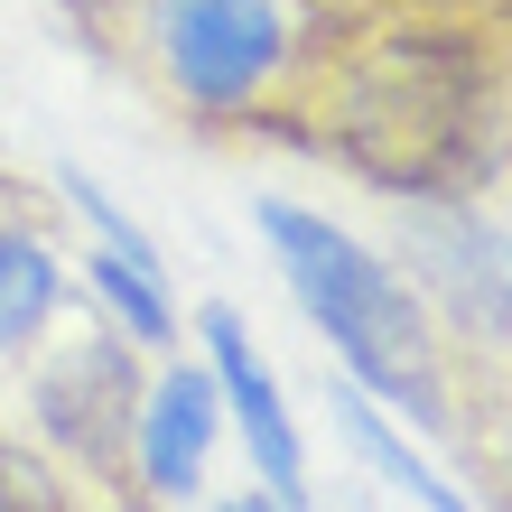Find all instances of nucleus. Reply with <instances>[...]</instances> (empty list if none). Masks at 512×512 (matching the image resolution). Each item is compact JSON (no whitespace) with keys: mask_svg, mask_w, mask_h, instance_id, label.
Returning a JSON list of instances; mask_svg holds the SVG:
<instances>
[{"mask_svg":"<svg viewBox=\"0 0 512 512\" xmlns=\"http://www.w3.org/2000/svg\"><path fill=\"white\" fill-rule=\"evenodd\" d=\"M494 66L466 28L391 19L336 56L317 94V149L373 196H466L494 168Z\"/></svg>","mask_w":512,"mask_h":512,"instance_id":"obj_1","label":"nucleus"},{"mask_svg":"<svg viewBox=\"0 0 512 512\" xmlns=\"http://www.w3.org/2000/svg\"><path fill=\"white\" fill-rule=\"evenodd\" d=\"M252 224H261L270 261H280L289 298L308 308V326L336 345L345 382H364L373 401H391L401 419H419V429H447L438 336H429V317H419L401 270L382 252H364L345 224H326V215H308V205H289V196H261Z\"/></svg>","mask_w":512,"mask_h":512,"instance_id":"obj_2","label":"nucleus"},{"mask_svg":"<svg viewBox=\"0 0 512 512\" xmlns=\"http://www.w3.org/2000/svg\"><path fill=\"white\" fill-rule=\"evenodd\" d=\"M149 56L205 122H233L298 56V28L280 0H149Z\"/></svg>","mask_w":512,"mask_h":512,"instance_id":"obj_3","label":"nucleus"},{"mask_svg":"<svg viewBox=\"0 0 512 512\" xmlns=\"http://www.w3.org/2000/svg\"><path fill=\"white\" fill-rule=\"evenodd\" d=\"M391 252L410 261V280L438 298L466 336L512 345V224H494L466 196H401Z\"/></svg>","mask_w":512,"mask_h":512,"instance_id":"obj_4","label":"nucleus"},{"mask_svg":"<svg viewBox=\"0 0 512 512\" xmlns=\"http://www.w3.org/2000/svg\"><path fill=\"white\" fill-rule=\"evenodd\" d=\"M38 429L66 447L84 475H112L131 457V410H140V364H131V336H84L66 354L38 364V391H28Z\"/></svg>","mask_w":512,"mask_h":512,"instance_id":"obj_5","label":"nucleus"},{"mask_svg":"<svg viewBox=\"0 0 512 512\" xmlns=\"http://www.w3.org/2000/svg\"><path fill=\"white\" fill-rule=\"evenodd\" d=\"M196 336H205V373H215V401H224V419H233V438H243L261 494H270V503H308V438H298V419H289V401H280V373L252 354L243 308L205 298V308H196Z\"/></svg>","mask_w":512,"mask_h":512,"instance_id":"obj_6","label":"nucleus"},{"mask_svg":"<svg viewBox=\"0 0 512 512\" xmlns=\"http://www.w3.org/2000/svg\"><path fill=\"white\" fill-rule=\"evenodd\" d=\"M215 429H224L215 373L168 364L159 382H140V410H131L140 494H149V503H196V494H205V457H215Z\"/></svg>","mask_w":512,"mask_h":512,"instance_id":"obj_7","label":"nucleus"},{"mask_svg":"<svg viewBox=\"0 0 512 512\" xmlns=\"http://www.w3.org/2000/svg\"><path fill=\"white\" fill-rule=\"evenodd\" d=\"M326 410H336L345 447H354V457H364V466L382 475L391 494H410V503H438V512H466V485H447V475H438L429 457H419V447H410L401 429H391V419H382V401H373L364 382H336V401H326Z\"/></svg>","mask_w":512,"mask_h":512,"instance_id":"obj_8","label":"nucleus"},{"mask_svg":"<svg viewBox=\"0 0 512 512\" xmlns=\"http://www.w3.org/2000/svg\"><path fill=\"white\" fill-rule=\"evenodd\" d=\"M84 289H94V308H103V326H112V336H131V345H177L168 261H140V252L94 243V252H84Z\"/></svg>","mask_w":512,"mask_h":512,"instance_id":"obj_9","label":"nucleus"},{"mask_svg":"<svg viewBox=\"0 0 512 512\" xmlns=\"http://www.w3.org/2000/svg\"><path fill=\"white\" fill-rule=\"evenodd\" d=\"M56 289H66L56 280V252L28 224H0V354H19L56 317Z\"/></svg>","mask_w":512,"mask_h":512,"instance_id":"obj_10","label":"nucleus"},{"mask_svg":"<svg viewBox=\"0 0 512 512\" xmlns=\"http://www.w3.org/2000/svg\"><path fill=\"white\" fill-rule=\"evenodd\" d=\"M56 196H66L75 205V215H84V233H94V243H112V252H140V261H159V243H149V233L122 215V205H112L103 187H94V177H84V168H56Z\"/></svg>","mask_w":512,"mask_h":512,"instance_id":"obj_11","label":"nucleus"},{"mask_svg":"<svg viewBox=\"0 0 512 512\" xmlns=\"http://www.w3.org/2000/svg\"><path fill=\"white\" fill-rule=\"evenodd\" d=\"M28 503H56V485H47V466L38 457H28V447H10V438H0V512H28Z\"/></svg>","mask_w":512,"mask_h":512,"instance_id":"obj_12","label":"nucleus"}]
</instances>
